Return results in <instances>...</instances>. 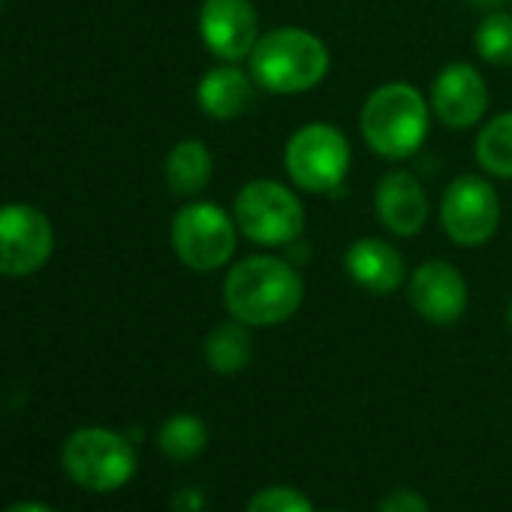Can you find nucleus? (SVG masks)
I'll list each match as a JSON object with an SVG mask.
<instances>
[{"instance_id": "obj_8", "label": "nucleus", "mask_w": 512, "mask_h": 512, "mask_svg": "<svg viewBox=\"0 0 512 512\" xmlns=\"http://www.w3.org/2000/svg\"><path fill=\"white\" fill-rule=\"evenodd\" d=\"M440 223L461 247L485 244L500 226V196L485 175L464 172L440 196Z\"/></svg>"}, {"instance_id": "obj_23", "label": "nucleus", "mask_w": 512, "mask_h": 512, "mask_svg": "<svg viewBox=\"0 0 512 512\" xmlns=\"http://www.w3.org/2000/svg\"><path fill=\"white\" fill-rule=\"evenodd\" d=\"M7 512H55V509H49V506H43V503H16V506H10Z\"/></svg>"}, {"instance_id": "obj_6", "label": "nucleus", "mask_w": 512, "mask_h": 512, "mask_svg": "<svg viewBox=\"0 0 512 512\" xmlns=\"http://www.w3.org/2000/svg\"><path fill=\"white\" fill-rule=\"evenodd\" d=\"M238 235L235 217L214 202H187L172 217L175 256L187 269L202 275L217 272L232 260Z\"/></svg>"}, {"instance_id": "obj_2", "label": "nucleus", "mask_w": 512, "mask_h": 512, "mask_svg": "<svg viewBox=\"0 0 512 512\" xmlns=\"http://www.w3.org/2000/svg\"><path fill=\"white\" fill-rule=\"evenodd\" d=\"M326 43L305 28H275L256 40L247 70L256 88L272 94H305L329 76Z\"/></svg>"}, {"instance_id": "obj_4", "label": "nucleus", "mask_w": 512, "mask_h": 512, "mask_svg": "<svg viewBox=\"0 0 512 512\" xmlns=\"http://www.w3.org/2000/svg\"><path fill=\"white\" fill-rule=\"evenodd\" d=\"M232 217H235L238 232L260 247L296 244L305 229L302 199L296 196L293 187L272 181V178L247 181L235 193Z\"/></svg>"}, {"instance_id": "obj_16", "label": "nucleus", "mask_w": 512, "mask_h": 512, "mask_svg": "<svg viewBox=\"0 0 512 512\" xmlns=\"http://www.w3.org/2000/svg\"><path fill=\"white\" fill-rule=\"evenodd\" d=\"M214 175V157L199 139H184L178 142L163 163V178L175 196H199Z\"/></svg>"}, {"instance_id": "obj_21", "label": "nucleus", "mask_w": 512, "mask_h": 512, "mask_svg": "<svg viewBox=\"0 0 512 512\" xmlns=\"http://www.w3.org/2000/svg\"><path fill=\"white\" fill-rule=\"evenodd\" d=\"M244 512H314V503L293 485H269L250 497Z\"/></svg>"}, {"instance_id": "obj_15", "label": "nucleus", "mask_w": 512, "mask_h": 512, "mask_svg": "<svg viewBox=\"0 0 512 512\" xmlns=\"http://www.w3.org/2000/svg\"><path fill=\"white\" fill-rule=\"evenodd\" d=\"M253 88H256V82H253L250 70H241L238 64H220V67H211L199 79L196 103L208 118L232 121L250 109Z\"/></svg>"}, {"instance_id": "obj_17", "label": "nucleus", "mask_w": 512, "mask_h": 512, "mask_svg": "<svg viewBox=\"0 0 512 512\" xmlns=\"http://www.w3.org/2000/svg\"><path fill=\"white\" fill-rule=\"evenodd\" d=\"M250 326L232 320V323H220L208 332L205 344H202V353H205V362L214 374H223V377H232L238 371H244L253 359V338L247 332Z\"/></svg>"}, {"instance_id": "obj_10", "label": "nucleus", "mask_w": 512, "mask_h": 512, "mask_svg": "<svg viewBox=\"0 0 512 512\" xmlns=\"http://www.w3.org/2000/svg\"><path fill=\"white\" fill-rule=\"evenodd\" d=\"M199 37L223 64H241L260 40V16L250 0H202Z\"/></svg>"}, {"instance_id": "obj_18", "label": "nucleus", "mask_w": 512, "mask_h": 512, "mask_svg": "<svg viewBox=\"0 0 512 512\" xmlns=\"http://www.w3.org/2000/svg\"><path fill=\"white\" fill-rule=\"evenodd\" d=\"M473 154H476V163L482 172L512 181V112L491 118L479 130Z\"/></svg>"}, {"instance_id": "obj_13", "label": "nucleus", "mask_w": 512, "mask_h": 512, "mask_svg": "<svg viewBox=\"0 0 512 512\" xmlns=\"http://www.w3.org/2000/svg\"><path fill=\"white\" fill-rule=\"evenodd\" d=\"M374 211L383 229L398 238H410L422 232L431 214V202L425 187L413 172H386L374 190Z\"/></svg>"}, {"instance_id": "obj_24", "label": "nucleus", "mask_w": 512, "mask_h": 512, "mask_svg": "<svg viewBox=\"0 0 512 512\" xmlns=\"http://www.w3.org/2000/svg\"><path fill=\"white\" fill-rule=\"evenodd\" d=\"M473 7H479V10H503V4H512V0H470Z\"/></svg>"}, {"instance_id": "obj_27", "label": "nucleus", "mask_w": 512, "mask_h": 512, "mask_svg": "<svg viewBox=\"0 0 512 512\" xmlns=\"http://www.w3.org/2000/svg\"><path fill=\"white\" fill-rule=\"evenodd\" d=\"M0 7H4V0H0Z\"/></svg>"}, {"instance_id": "obj_5", "label": "nucleus", "mask_w": 512, "mask_h": 512, "mask_svg": "<svg viewBox=\"0 0 512 512\" xmlns=\"http://www.w3.org/2000/svg\"><path fill=\"white\" fill-rule=\"evenodd\" d=\"M350 160L353 154L347 136L326 121H311L299 127L284 148V169L290 181L299 190L320 196H332L344 187L350 175Z\"/></svg>"}, {"instance_id": "obj_25", "label": "nucleus", "mask_w": 512, "mask_h": 512, "mask_svg": "<svg viewBox=\"0 0 512 512\" xmlns=\"http://www.w3.org/2000/svg\"><path fill=\"white\" fill-rule=\"evenodd\" d=\"M506 317H509V326H512V302H509V314Z\"/></svg>"}, {"instance_id": "obj_1", "label": "nucleus", "mask_w": 512, "mask_h": 512, "mask_svg": "<svg viewBox=\"0 0 512 512\" xmlns=\"http://www.w3.org/2000/svg\"><path fill=\"white\" fill-rule=\"evenodd\" d=\"M305 299V281L299 269L281 256L253 253L238 260L223 281V305L232 320L266 329L287 323Z\"/></svg>"}, {"instance_id": "obj_12", "label": "nucleus", "mask_w": 512, "mask_h": 512, "mask_svg": "<svg viewBox=\"0 0 512 512\" xmlns=\"http://www.w3.org/2000/svg\"><path fill=\"white\" fill-rule=\"evenodd\" d=\"M407 299L422 320L434 326H452L467 311V281L452 263L428 260L413 269L407 281Z\"/></svg>"}, {"instance_id": "obj_22", "label": "nucleus", "mask_w": 512, "mask_h": 512, "mask_svg": "<svg viewBox=\"0 0 512 512\" xmlns=\"http://www.w3.org/2000/svg\"><path fill=\"white\" fill-rule=\"evenodd\" d=\"M377 512H431L428 500L413 488H395L380 500Z\"/></svg>"}, {"instance_id": "obj_11", "label": "nucleus", "mask_w": 512, "mask_h": 512, "mask_svg": "<svg viewBox=\"0 0 512 512\" xmlns=\"http://www.w3.org/2000/svg\"><path fill=\"white\" fill-rule=\"evenodd\" d=\"M428 103L443 127L470 130L482 121L488 109V85L473 64L455 61V64H446L431 82Z\"/></svg>"}, {"instance_id": "obj_7", "label": "nucleus", "mask_w": 512, "mask_h": 512, "mask_svg": "<svg viewBox=\"0 0 512 512\" xmlns=\"http://www.w3.org/2000/svg\"><path fill=\"white\" fill-rule=\"evenodd\" d=\"M64 467L82 488L112 491L133 479L136 449L115 431L82 428L64 446Z\"/></svg>"}, {"instance_id": "obj_3", "label": "nucleus", "mask_w": 512, "mask_h": 512, "mask_svg": "<svg viewBox=\"0 0 512 512\" xmlns=\"http://www.w3.org/2000/svg\"><path fill=\"white\" fill-rule=\"evenodd\" d=\"M359 127L362 139L377 157L407 160L428 139L431 103L407 82H386L368 94Z\"/></svg>"}, {"instance_id": "obj_20", "label": "nucleus", "mask_w": 512, "mask_h": 512, "mask_svg": "<svg viewBox=\"0 0 512 512\" xmlns=\"http://www.w3.org/2000/svg\"><path fill=\"white\" fill-rule=\"evenodd\" d=\"M476 55L494 67H512V13L491 10L473 34Z\"/></svg>"}, {"instance_id": "obj_14", "label": "nucleus", "mask_w": 512, "mask_h": 512, "mask_svg": "<svg viewBox=\"0 0 512 512\" xmlns=\"http://www.w3.org/2000/svg\"><path fill=\"white\" fill-rule=\"evenodd\" d=\"M344 266L353 284L371 296H389L401 290L407 281V263L401 250L389 244L386 238H374V235L356 238L347 247Z\"/></svg>"}, {"instance_id": "obj_19", "label": "nucleus", "mask_w": 512, "mask_h": 512, "mask_svg": "<svg viewBox=\"0 0 512 512\" xmlns=\"http://www.w3.org/2000/svg\"><path fill=\"white\" fill-rule=\"evenodd\" d=\"M157 443L160 449L175 458V461H190L196 455L205 452L208 446V428L199 416L193 413H178V416H169L157 434Z\"/></svg>"}, {"instance_id": "obj_26", "label": "nucleus", "mask_w": 512, "mask_h": 512, "mask_svg": "<svg viewBox=\"0 0 512 512\" xmlns=\"http://www.w3.org/2000/svg\"><path fill=\"white\" fill-rule=\"evenodd\" d=\"M329 512H341V509H329Z\"/></svg>"}, {"instance_id": "obj_9", "label": "nucleus", "mask_w": 512, "mask_h": 512, "mask_svg": "<svg viewBox=\"0 0 512 512\" xmlns=\"http://www.w3.org/2000/svg\"><path fill=\"white\" fill-rule=\"evenodd\" d=\"M55 250L49 217L25 202L0 205V275L28 278L40 272Z\"/></svg>"}]
</instances>
